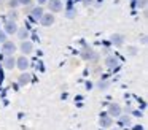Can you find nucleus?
Listing matches in <instances>:
<instances>
[{"mask_svg":"<svg viewBox=\"0 0 148 130\" xmlns=\"http://www.w3.org/2000/svg\"><path fill=\"white\" fill-rule=\"evenodd\" d=\"M81 59H84V60L96 59V52H94V49H91V48H84V49L81 51Z\"/></svg>","mask_w":148,"mask_h":130,"instance_id":"nucleus-8","label":"nucleus"},{"mask_svg":"<svg viewBox=\"0 0 148 130\" xmlns=\"http://www.w3.org/2000/svg\"><path fill=\"white\" fill-rule=\"evenodd\" d=\"M129 52H131V56H135V52H137V49H135V48H129Z\"/></svg>","mask_w":148,"mask_h":130,"instance_id":"nucleus-22","label":"nucleus"},{"mask_svg":"<svg viewBox=\"0 0 148 130\" xmlns=\"http://www.w3.org/2000/svg\"><path fill=\"white\" fill-rule=\"evenodd\" d=\"M91 2H92V0H83V3H86V5H89Z\"/></svg>","mask_w":148,"mask_h":130,"instance_id":"nucleus-25","label":"nucleus"},{"mask_svg":"<svg viewBox=\"0 0 148 130\" xmlns=\"http://www.w3.org/2000/svg\"><path fill=\"white\" fill-rule=\"evenodd\" d=\"M18 24H16V21H7L5 22V25H3V32L7 35H14L18 32Z\"/></svg>","mask_w":148,"mask_h":130,"instance_id":"nucleus-2","label":"nucleus"},{"mask_svg":"<svg viewBox=\"0 0 148 130\" xmlns=\"http://www.w3.org/2000/svg\"><path fill=\"white\" fill-rule=\"evenodd\" d=\"M16 33L18 35H19V38H21V40H26V38H27V35H29V32H27L26 30V29H18V32H16Z\"/></svg>","mask_w":148,"mask_h":130,"instance_id":"nucleus-15","label":"nucleus"},{"mask_svg":"<svg viewBox=\"0 0 148 130\" xmlns=\"http://www.w3.org/2000/svg\"><path fill=\"white\" fill-rule=\"evenodd\" d=\"M3 67H5L7 70L16 68V59H14V56H8L7 59H5V62H3Z\"/></svg>","mask_w":148,"mask_h":130,"instance_id":"nucleus-10","label":"nucleus"},{"mask_svg":"<svg viewBox=\"0 0 148 130\" xmlns=\"http://www.w3.org/2000/svg\"><path fill=\"white\" fill-rule=\"evenodd\" d=\"M62 0H49L48 2V8H49V13H59L62 11Z\"/></svg>","mask_w":148,"mask_h":130,"instance_id":"nucleus-5","label":"nucleus"},{"mask_svg":"<svg viewBox=\"0 0 148 130\" xmlns=\"http://www.w3.org/2000/svg\"><path fill=\"white\" fill-rule=\"evenodd\" d=\"M21 51H23V54H30L34 51V44L30 43V41L24 40L23 43H21Z\"/></svg>","mask_w":148,"mask_h":130,"instance_id":"nucleus-12","label":"nucleus"},{"mask_svg":"<svg viewBox=\"0 0 148 130\" xmlns=\"http://www.w3.org/2000/svg\"><path fill=\"white\" fill-rule=\"evenodd\" d=\"M30 81H32V76H30V73H27V71H23V75L18 78V84L19 86H27Z\"/></svg>","mask_w":148,"mask_h":130,"instance_id":"nucleus-9","label":"nucleus"},{"mask_svg":"<svg viewBox=\"0 0 148 130\" xmlns=\"http://www.w3.org/2000/svg\"><path fill=\"white\" fill-rule=\"evenodd\" d=\"M8 6H10L11 10L18 8V6H19V0H8Z\"/></svg>","mask_w":148,"mask_h":130,"instance_id":"nucleus-16","label":"nucleus"},{"mask_svg":"<svg viewBox=\"0 0 148 130\" xmlns=\"http://www.w3.org/2000/svg\"><path fill=\"white\" fill-rule=\"evenodd\" d=\"M105 65L108 67V68H115V67H118V65H119V62H118V59H116V57L110 56V57H107Z\"/></svg>","mask_w":148,"mask_h":130,"instance_id":"nucleus-13","label":"nucleus"},{"mask_svg":"<svg viewBox=\"0 0 148 130\" xmlns=\"http://www.w3.org/2000/svg\"><path fill=\"white\" fill-rule=\"evenodd\" d=\"M43 13H45V11H43L42 6H35V8H34L32 11H30V16H32L34 21H40V18L43 16Z\"/></svg>","mask_w":148,"mask_h":130,"instance_id":"nucleus-11","label":"nucleus"},{"mask_svg":"<svg viewBox=\"0 0 148 130\" xmlns=\"http://www.w3.org/2000/svg\"><path fill=\"white\" fill-rule=\"evenodd\" d=\"M8 16H10V19H8V21H16V18H18V14H16V11H14V10Z\"/></svg>","mask_w":148,"mask_h":130,"instance_id":"nucleus-17","label":"nucleus"},{"mask_svg":"<svg viewBox=\"0 0 148 130\" xmlns=\"http://www.w3.org/2000/svg\"><path fill=\"white\" fill-rule=\"evenodd\" d=\"M0 2H2V0H0Z\"/></svg>","mask_w":148,"mask_h":130,"instance_id":"nucleus-27","label":"nucleus"},{"mask_svg":"<svg viewBox=\"0 0 148 130\" xmlns=\"http://www.w3.org/2000/svg\"><path fill=\"white\" fill-rule=\"evenodd\" d=\"M2 52L7 57L13 56V54L16 52V44H14L13 41H5V43H2Z\"/></svg>","mask_w":148,"mask_h":130,"instance_id":"nucleus-1","label":"nucleus"},{"mask_svg":"<svg viewBox=\"0 0 148 130\" xmlns=\"http://www.w3.org/2000/svg\"><path fill=\"white\" fill-rule=\"evenodd\" d=\"M5 35H7L5 32H3V33H0V41H2V43H5V41H7V40H5Z\"/></svg>","mask_w":148,"mask_h":130,"instance_id":"nucleus-23","label":"nucleus"},{"mask_svg":"<svg viewBox=\"0 0 148 130\" xmlns=\"http://www.w3.org/2000/svg\"><path fill=\"white\" fill-rule=\"evenodd\" d=\"M99 124H100V127H103V129H108V127H112V124H113V117H110L107 113L105 114H100Z\"/></svg>","mask_w":148,"mask_h":130,"instance_id":"nucleus-7","label":"nucleus"},{"mask_svg":"<svg viewBox=\"0 0 148 130\" xmlns=\"http://www.w3.org/2000/svg\"><path fill=\"white\" fill-rule=\"evenodd\" d=\"M108 114L110 117H119L121 116V106L118 103H110L108 105Z\"/></svg>","mask_w":148,"mask_h":130,"instance_id":"nucleus-6","label":"nucleus"},{"mask_svg":"<svg viewBox=\"0 0 148 130\" xmlns=\"http://www.w3.org/2000/svg\"><path fill=\"white\" fill-rule=\"evenodd\" d=\"M138 6L145 8V6H147V0H140V2H138Z\"/></svg>","mask_w":148,"mask_h":130,"instance_id":"nucleus-21","label":"nucleus"},{"mask_svg":"<svg viewBox=\"0 0 148 130\" xmlns=\"http://www.w3.org/2000/svg\"><path fill=\"white\" fill-rule=\"evenodd\" d=\"M112 41L116 44V46H121L123 41H124V37H123V35H113V37H112Z\"/></svg>","mask_w":148,"mask_h":130,"instance_id":"nucleus-14","label":"nucleus"},{"mask_svg":"<svg viewBox=\"0 0 148 130\" xmlns=\"http://www.w3.org/2000/svg\"><path fill=\"white\" fill-rule=\"evenodd\" d=\"M56 21V18L53 16V13H43V16L40 18V24L45 25V27H49V25H53Z\"/></svg>","mask_w":148,"mask_h":130,"instance_id":"nucleus-3","label":"nucleus"},{"mask_svg":"<svg viewBox=\"0 0 148 130\" xmlns=\"http://www.w3.org/2000/svg\"><path fill=\"white\" fill-rule=\"evenodd\" d=\"M48 2V0H37V3H38V6H42V5H45V3Z\"/></svg>","mask_w":148,"mask_h":130,"instance_id":"nucleus-24","label":"nucleus"},{"mask_svg":"<svg viewBox=\"0 0 148 130\" xmlns=\"http://www.w3.org/2000/svg\"><path fill=\"white\" fill-rule=\"evenodd\" d=\"M75 14H77V11H75V10H72V8L67 11V18H73Z\"/></svg>","mask_w":148,"mask_h":130,"instance_id":"nucleus-20","label":"nucleus"},{"mask_svg":"<svg viewBox=\"0 0 148 130\" xmlns=\"http://www.w3.org/2000/svg\"><path fill=\"white\" fill-rule=\"evenodd\" d=\"M113 130H118V129H113Z\"/></svg>","mask_w":148,"mask_h":130,"instance_id":"nucleus-26","label":"nucleus"},{"mask_svg":"<svg viewBox=\"0 0 148 130\" xmlns=\"http://www.w3.org/2000/svg\"><path fill=\"white\" fill-rule=\"evenodd\" d=\"M29 67H30V63H29V59L26 56H21L16 59V68H19L21 71H27Z\"/></svg>","mask_w":148,"mask_h":130,"instance_id":"nucleus-4","label":"nucleus"},{"mask_svg":"<svg viewBox=\"0 0 148 130\" xmlns=\"http://www.w3.org/2000/svg\"><path fill=\"white\" fill-rule=\"evenodd\" d=\"M121 122L124 124V125H129V124H131V119H129L127 116H123V117H121Z\"/></svg>","mask_w":148,"mask_h":130,"instance_id":"nucleus-18","label":"nucleus"},{"mask_svg":"<svg viewBox=\"0 0 148 130\" xmlns=\"http://www.w3.org/2000/svg\"><path fill=\"white\" fill-rule=\"evenodd\" d=\"M32 3V0H19V5H24V6H29Z\"/></svg>","mask_w":148,"mask_h":130,"instance_id":"nucleus-19","label":"nucleus"}]
</instances>
